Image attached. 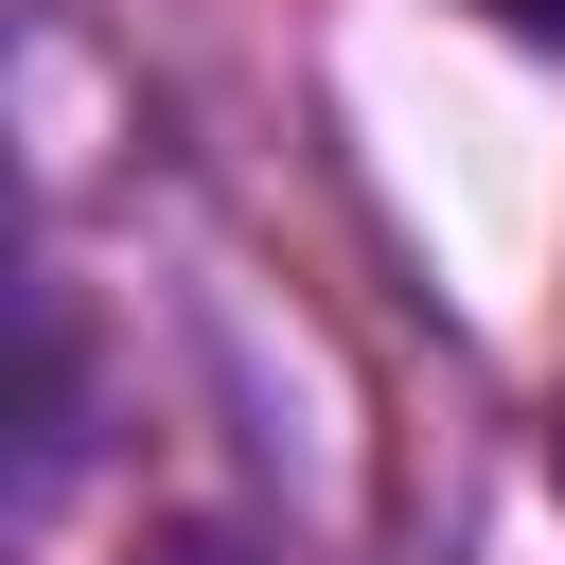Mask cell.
Wrapping results in <instances>:
<instances>
[{
	"label": "cell",
	"instance_id": "cell-1",
	"mask_svg": "<svg viewBox=\"0 0 565 565\" xmlns=\"http://www.w3.org/2000/svg\"><path fill=\"white\" fill-rule=\"evenodd\" d=\"M494 18H530V35H565V0H494Z\"/></svg>",
	"mask_w": 565,
	"mask_h": 565
}]
</instances>
